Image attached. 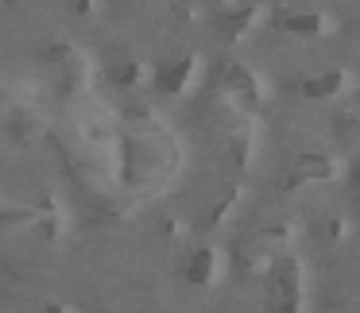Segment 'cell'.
<instances>
[{"mask_svg": "<svg viewBox=\"0 0 360 313\" xmlns=\"http://www.w3.org/2000/svg\"><path fill=\"white\" fill-rule=\"evenodd\" d=\"M337 89H341V74H337V70L302 81V97H329V93H337Z\"/></svg>", "mask_w": 360, "mask_h": 313, "instance_id": "cell-1", "label": "cell"}, {"mask_svg": "<svg viewBox=\"0 0 360 313\" xmlns=\"http://www.w3.org/2000/svg\"><path fill=\"white\" fill-rule=\"evenodd\" d=\"M298 174H302V178H326L329 163L321 155H302V159H298Z\"/></svg>", "mask_w": 360, "mask_h": 313, "instance_id": "cell-3", "label": "cell"}, {"mask_svg": "<svg viewBox=\"0 0 360 313\" xmlns=\"http://www.w3.org/2000/svg\"><path fill=\"white\" fill-rule=\"evenodd\" d=\"M287 32L290 35H306V39H310V35L321 32V16H314V12H298V16L287 20Z\"/></svg>", "mask_w": 360, "mask_h": 313, "instance_id": "cell-2", "label": "cell"}]
</instances>
